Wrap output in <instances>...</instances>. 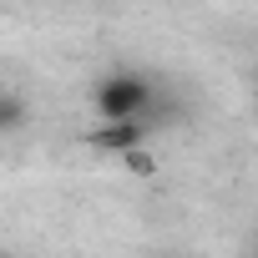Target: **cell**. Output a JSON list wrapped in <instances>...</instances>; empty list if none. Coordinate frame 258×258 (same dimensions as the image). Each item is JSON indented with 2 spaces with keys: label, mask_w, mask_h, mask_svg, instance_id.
I'll use <instances>...</instances> for the list:
<instances>
[{
  "label": "cell",
  "mask_w": 258,
  "mask_h": 258,
  "mask_svg": "<svg viewBox=\"0 0 258 258\" xmlns=\"http://www.w3.org/2000/svg\"><path fill=\"white\" fill-rule=\"evenodd\" d=\"M142 132H147V126H137V121H116V126H96L91 147H96V152H132V147L142 142Z\"/></svg>",
  "instance_id": "7a4b0ae2"
},
{
  "label": "cell",
  "mask_w": 258,
  "mask_h": 258,
  "mask_svg": "<svg viewBox=\"0 0 258 258\" xmlns=\"http://www.w3.org/2000/svg\"><path fill=\"white\" fill-rule=\"evenodd\" d=\"M152 106H162L157 101V86L147 76H137V71H111L96 86V116H101V126H116V121L147 126L152 121Z\"/></svg>",
  "instance_id": "6da1fadb"
},
{
  "label": "cell",
  "mask_w": 258,
  "mask_h": 258,
  "mask_svg": "<svg viewBox=\"0 0 258 258\" xmlns=\"http://www.w3.org/2000/svg\"><path fill=\"white\" fill-rule=\"evenodd\" d=\"M21 121H26V96H16V91H0V132H16Z\"/></svg>",
  "instance_id": "3957f363"
}]
</instances>
